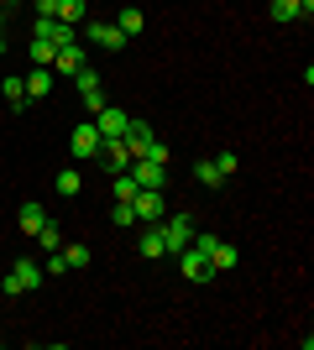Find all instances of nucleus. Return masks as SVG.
Returning <instances> with one entry per match:
<instances>
[{
  "label": "nucleus",
  "instance_id": "nucleus-1",
  "mask_svg": "<svg viewBox=\"0 0 314 350\" xmlns=\"http://www.w3.org/2000/svg\"><path fill=\"white\" fill-rule=\"evenodd\" d=\"M120 142H126V152H131V162H136V157L168 162V146L157 142V136H152V126H147V120H131V126H126V136H120Z\"/></svg>",
  "mask_w": 314,
  "mask_h": 350
},
{
  "label": "nucleus",
  "instance_id": "nucleus-2",
  "mask_svg": "<svg viewBox=\"0 0 314 350\" xmlns=\"http://www.w3.org/2000/svg\"><path fill=\"white\" fill-rule=\"evenodd\" d=\"M37 288H42V262H31V256L11 262V272H5V282H0L5 298H21V293H37Z\"/></svg>",
  "mask_w": 314,
  "mask_h": 350
},
{
  "label": "nucleus",
  "instance_id": "nucleus-3",
  "mask_svg": "<svg viewBox=\"0 0 314 350\" xmlns=\"http://www.w3.org/2000/svg\"><path fill=\"white\" fill-rule=\"evenodd\" d=\"M157 230H163V246L173 251V256H179V251L189 246V241H194V230H199V225H194V215H189V209H179V215H163V219H157Z\"/></svg>",
  "mask_w": 314,
  "mask_h": 350
},
{
  "label": "nucleus",
  "instance_id": "nucleus-4",
  "mask_svg": "<svg viewBox=\"0 0 314 350\" xmlns=\"http://www.w3.org/2000/svg\"><path fill=\"white\" fill-rule=\"evenodd\" d=\"M189 246H205V251H209V267H215V272H231V267L241 262V251L231 246V241H220V235H205V230H194V241H189Z\"/></svg>",
  "mask_w": 314,
  "mask_h": 350
},
{
  "label": "nucleus",
  "instance_id": "nucleus-5",
  "mask_svg": "<svg viewBox=\"0 0 314 350\" xmlns=\"http://www.w3.org/2000/svg\"><path fill=\"white\" fill-rule=\"evenodd\" d=\"M179 272H183L189 282H209V278H215L209 251H205V246H183V251H179Z\"/></svg>",
  "mask_w": 314,
  "mask_h": 350
},
{
  "label": "nucleus",
  "instance_id": "nucleus-6",
  "mask_svg": "<svg viewBox=\"0 0 314 350\" xmlns=\"http://www.w3.org/2000/svg\"><path fill=\"white\" fill-rule=\"evenodd\" d=\"M126 126H131V116H126L120 105L94 110V131H100V142H120V136H126Z\"/></svg>",
  "mask_w": 314,
  "mask_h": 350
},
{
  "label": "nucleus",
  "instance_id": "nucleus-7",
  "mask_svg": "<svg viewBox=\"0 0 314 350\" xmlns=\"http://www.w3.org/2000/svg\"><path fill=\"white\" fill-rule=\"evenodd\" d=\"M131 209H136V219H142V225H157V219L168 215V204H163V189H136Z\"/></svg>",
  "mask_w": 314,
  "mask_h": 350
},
{
  "label": "nucleus",
  "instance_id": "nucleus-8",
  "mask_svg": "<svg viewBox=\"0 0 314 350\" xmlns=\"http://www.w3.org/2000/svg\"><path fill=\"white\" fill-rule=\"evenodd\" d=\"M74 84H79V100L90 105V110H105V105H110V100H105V79H100L94 68H79Z\"/></svg>",
  "mask_w": 314,
  "mask_h": 350
},
{
  "label": "nucleus",
  "instance_id": "nucleus-9",
  "mask_svg": "<svg viewBox=\"0 0 314 350\" xmlns=\"http://www.w3.org/2000/svg\"><path fill=\"white\" fill-rule=\"evenodd\" d=\"M126 173L136 178V189H163L168 183V162H152V157H136Z\"/></svg>",
  "mask_w": 314,
  "mask_h": 350
},
{
  "label": "nucleus",
  "instance_id": "nucleus-10",
  "mask_svg": "<svg viewBox=\"0 0 314 350\" xmlns=\"http://www.w3.org/2000/svg\"><path fill=\"white\" fill-rule=\"evenodd\" d=\"M90 42L105 47V53H120V47H126V31H120L116 21H90Z\"/></svg>",
  "mask_w": 314,
  "mask_h": 350
},
{
  "label": "nucleus",
  "instance_id": "nucleus-11",
  "mask_svg": "<svg viewBox=\"0 0 314 350\" xmlns=\"http://www.w3.org/2000/svg\"><path fill=\"white\" fill-rule=\"evenodd\" d=\"M68 152H74L79 162H90L94 152H100V131H94V120H90V126H74V136H68Z\"/></svg>",
  "mask_w": 314,
  "mask_h": 350
},
{
  "label": "nucleus",
  "instance_id": "nucleus-12",
  "mask_svg": "<svg viewBox=\"0 0 314 350\" xmlns=\"http://www.w3.org/2000/svg\"><path fill=\"white\" fill-rule=\"evenodd\" d=\"M267 16H272V21H299V16L309 21L314 0H267Z\"/></svg>",
  "mask_w": 314,
  "mask_h": 350
},
{
  "label": "nucleus",
  "instance_id": "nucleus-13",
  "mask_svg": "<svg viewBox=\"0 0 314 350\" xmlns=\"http://www.w3.org/2000/svg\"><path fill=\"white\" fill-rule=\"evenodd\" d=\"M94 157H100L105 167H110V178L131 167V152H126V142H100V152H94Z\"/></svg>",
  "mask_w": 314,
  "mask_h": 350
},
{
  "label": "nucleus",
  "instance_id": "nucleus-14",
  "mask_svg": "<svg viewBox=\"0 0 314 350\" xmlns=\"http://www.w3.org/2000/svg\"><path fill=\"white\" fill-rule=\"evenodd\" d=\"M53 68H58L63 79H74L79 68H90V58H84V47H79V42H68V47H58V58H53Z\"/></svg>",
  "mask_w": 314,
  "mask_h": 350
},
{
  "label": "nucleus",
  "instance_id": "nucleus-15",
  "mask_svg": "<svg viewBox=\"0 0 314 350\" xmlns=\"http://www.w3.org/2000/svg\"><path fill=\"white\" fill-rule=\"evenodd\" d=\"M47 94H53V68L31 63V73H27V100H47Z\"/></svg>",
  "mask_w": 314,
  "mask_h": 350
},
{
  "label": "nucleus",
  "instance_id": "nucleus-16",
  "mask_svg": "<svg viewBox=\"0 0 314 350\" xmlns=\"http://www.w3.org/2000/svg\"><path fill=\"white\" fill-rule=\"evenodd\" d=\"M116 27L126 31V42H131V37H142V31H147V16L136 11V5H120V16H116Z\"/></svg>",
  "mask_w": 314,
  "mask_h": 350
},
{
  "label": "nucleus",
  "instance_id": "nucleus-17",
  "mask_svg": "<svg viewBox=\"0 0 314 350\" xmlns=\"http://www.w3.org/2000/svg\"><path fill=\"white\" fill-rule=\"evenodd\" d=\"M0 94H5V105H11V110H27V79H16V73H11V79H0Z\"/></svg>",
  "mask_w": 314,
  "mask_h": 350
},
{
  "label": "nucleus",
  "instance_id": "nucleus-18",
  "mask_svg": "<svg viewBox=\"0 0 314 350\" xmlns=\"http://www.w3.org/2000/svg\"><path fill=\"white\" fill-rule=\"evenodd\" d=\"M136 251H142L147 262H157V256H168V246H163V230H157V225H147V230H142V241H136Z\"/></svg>",
  "mask_w": 314,
  "mask_h": 350
},
{
  "label": "nucleus",
  "instance_id": "nucleus-19",
  "mask_svg": "<svg viewBox=\"0 0 314 350\" xmlns=\"http://www.w3.org/2000/svg\"><path fill=\"white\" fill-rule=\"evenodd\" d=\"M16 225H21L27 235H37V230L47 225V209H42V204H21V209H16Z\"/></svg>",
  "mask_w": 314,
  "mask_h": 350
},
{
  "label": "nucleus",
  "instance_id": "nucleus-20",
  "mask_svg": "<svg viewBox=\"0 0 314 350\" xmlns=\"http://www.w3.org/2000/svg\"><path fill=\"white\" fill-rule=\"evenodd\" d=\"M194 178L205 183V189H220V183H225V173H220V162H215V157H199L194 162Z\"/></svg>",
  "mask_w": 314,
  "mask_h": 350
},
{
  "label": "nucleus",
  "instance_id": "nucleus-21",
  "mask_svg": "<svg viewBox=\"0 0 314 350\" xmlns=\"http://www.w3.org/2000/svg\"><path fill=\"white\" fill-rule=\"evenodd\" d=\"M53 58H58V47L47 42V37H31V63H42V68H53Z\"/></svg>",
  "mask_w": 314,
  "mask_h": 350
},
{
  "label": "nucleus",
  "instance_id": "nucleus-22",
  "mask_svg": "<svg viewBox=\"0 0 314 350\" xmlns=\"http://www.w3.org/2000/svg\"><path fill=\"white\" fill-rule=\"evenodd\" d=\"M31 241H37L42 251H63V235H58V225H53V219H47V225H42L37 235H31Z\"/></svg>",
  "mask_w": 314,
  "mask_h": 350
},
{
  "label": "nucleus",
  "instance_id": "nucleus-23",
  "mask_svg": "<svg viewBox=\"0 0 314 350\" xmlns=\"http://www.w3.org/2000/svg\"><path fill=\"white\" fill-rule=\"evenodd\" d=\"M110 193H116L120 204H131V199H136V178H131V173H116V183H110Z\"/></svg>",
  "mask_w": 314,
  "mask_h": 350
},
{
  "label": "nucleus",
  "instance_id": "nucleus-24",
  "mask_svg": "<svg viewBox=\"0 0 314 350\" xmlns=\"http://www.w3.org/2000/svg\"><path fill=\"white\" fill-rule=\"evenodd\" d=\"M94 251L90 246H63V262H68V272H79V267H90Z\"/></svg>",
  "mask_w": 314,
  "mask_h": 350
},
{
  "label": "nucleus",
  "instance_id": "nucleus-25",
  "mask_svg": "<svg viewBox=\"0 0 314 350\" xmlns=\"http://www.w3.org/2000/svg\"><path fill=\"white\" fill-rule=\"evenodd\" d=\"M79 189H84V178H79L74 167H63V173H58V193H63V199H74Z\"/></svg>",
  "mask_w": 314,
  "mask_h": 350
},
{
  "label": "nucleus",
  "instance_id": "nucleus-26",
  "mask_svg": "<svg viewBox=\"0 0 314 350\" xmlns=\"http://www.w3.org/2000/svg\"><path fill=\"white\" fill-rule=\"evenodd\" d=\"M63 272H68L63 251H47V262H42V278H63Z\"/></svg>",
  "mask_w": 314,
  "mask_h": 350
},
{
  "label": "nucleus",
  "instance_id": "nucleus-27",
  "mask_svg": "<svg viewBox=\"0 0 314 350\" xmlns=\"http://www.w3.org/2000/svg\"><path fill=\"white\" fill-rule=\"evenodd\" d=\"M110 219H116L120 230H126V225H136V209H131V204H120V199H116V209H110Z\"/></svg>",
  "mask_w": 314,
  "mask_h": 350
},
{
  "label": "nucleus",
  "instance_id": "nucleus-28",
  "mask_svg": "<svg viewBox=\"0 0 314 350\" xmlns=\"http://www.w3.org/2000/svg\"><path fill=\"white\" fill-rule=\"evenodd\" d=\"M215 162H220V173H225V178H231V173H236V167H241V162H236V152H220V157H215Z\"/></svg>",
  "mask_w": 314,
  "mask_h": 350
},
{
  "label": "nucleus",
  "instance_id": "nucleus-29",
  "mask_svg": "<svg viewBox=\"0 0 314 350\" xmlns=\"http://www.w3.org/2000/svg\"><path fill=\"white\" fill-rule=\"evenodd\" d=\"M31 5H37V16H53V11H58V0H31Z\"/></svg>",
  "mask_w": 314,
  "mask_h": 350
},
{
  "label": "nucleus",
  "instance_id": "nucleus-30",
  "mask_svg": "<svg viewBox=\"0 0 314 350\" xmlns=\"http://www.w3.org/2000/svg\"><path fill=\"white\" fill-rule=\"evenodd\" d=\"M0 5H5V11H11V5H21V0H0Z\"/></svg>",
  "mask_w": 314,
  "mask_h": 350
},
{
  "label": "nucleus",
  "instance_id": "nucleus-31",
  "mask_svg": "<svg viewBox=\"0 0 314 350\" xmlns=\"http://www.w3.org/2000/svg\"><path fill=\"white\" fill-rule=\"evenodd\" d=\"M0 31H5V5H0Z\"/></svg>",
  "mask_w": 314,
  "mask_h": 350
},
{
  "label": "nucleus",
  "instance_id": "nucleus-32",
  "mask_svg": "<svg viewBox=\"0 0 314 350\" xmlns=\"http://www.w3.org/2000/svg\"><path fill=\"white\" fill-rule=\"evenodd\" d=\"M0 53H5V31H0Z\"/></svg>",
  "mask_w": 314,
  "mask_h": 350
},
{
  "label": "nucleus",
  "instance_id": "nucleus-33",
  "mask_svg": "<svg viewBox=\"0 0 314 350\" xmlns=\"http://www.w3.org/2000/svg\"><path fill=\"white\" fill-rule=\"evenodd\" d=\"M0 340H5V335H0Z\"/></svg>",
  "mask_w": 314,
  "mask_h": 350
}]
</instances>
